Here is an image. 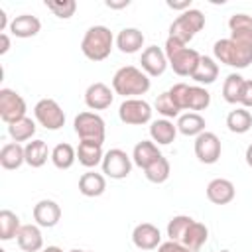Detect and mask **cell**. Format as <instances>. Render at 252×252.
<instances>
[{
	"label": "cell",
	"mask_w": 252,
	"mask_h": 252,
	"mask_svg": "<svg viewBox=\"0 0 252 252\" xmlns=\"http://www.w3.org/2000/svg\"><path fill=\"white\" fill-rule=\"evenodd\" d=\"M220 252H230V250H220Z\"/></svg>",
	"instance_id": "f907efd6"
},
{
	"label": "cell",
	"mask_w": 252,
	"mask_h": 252,
	"mask_svg": "<svg viewBox=\"0 0 252 252\" xmlns=\"http://www.w3.org/2000/svg\"><path fill=\"white\" fill-rule=\"evenodd\" d=\"M199 59H201V53L199 51H195L191 47H183L173 57H169L167 63H169V67L173 69L175 75H179V77H191L193 71H195V67H197V63H199Z\"/></svg>",
	"instance_id": "4fadbf2b"
},
{
	"label": "cell",
	"mask_w": 252,
	"mask_h": 252,
	"mask_svg": "<svg viewBox=\"0 0 252 252\" xmlns=\"http://www.w3.org/2000/svg\"><path fill=\"white\" fill-rule=\"evenodd\" d=\"M6 28H10V24H8V16H6V12L0 8V32L4 33Z\"/></svg>",
	"instance_id": "bcb514c9"
},
{
	"label": "cell",
	"mask_w": 252,
	"mask_h": 252,
	"mask_svg": "<svg viewBox=\"0 0 252 252\" xmlns=\"http://www.w3.org/2000/svg\"><path fill=\"white\" fill-rule=\"evenodd\" d=\"M244 158H246V163H248V167H252V144L246 148V154H244Z\"/></svg>",
	"instance_id": "7dc6e473"
},
{
	"label": "cell",
	"mask_w": 252,
	"mask_h": 252,
	"mask_svg": "<svg viewBox=\"0 0 252 252\" xmlns=\"http://www.w3.org/2000/svg\"><path fill=\"white\" fill-rule=\"evenodd\" d=\"M240 104H242V108H252V79L244 81L242 94H240Z\"/></svg>",
	"instance_id": "b9f144b4"
},
{
	"label": "cell",
	"mask_w": 252,
	"mask_h": 252,
	"mask_svg": "<svg viewBox=\"0 0 252 252\" xmlns=\"http://www.w3.org/2000/svg\"><path fill=\"white\" fill-rule=\"evenodd\" d=\"M102 146L100 144H93V142H79L77 146V159L81 165L85 167H96L98 163H102Z\"/></svg>",
	"instance_id": "cb8c5ba5"
},
{
	"label": "cell",
	"mask_w": 252,
	"mask_h": 252,
	"mask_svg": "<svg viewBox=\"0 0 252 252\" xmlns=\"http://www.w3.org/2000/svg\"><path fill=\"white\" fill-rule=\"evenodd\" d=\"M205 28V16L201 10L189 8L185 12H181V16H177L171 26H169V37H175L179 41H183L185 45L197 35V32H201Z\"/></svg>",
	"instance_id": "277c9868"
},
{
	"label": "cell",
	"mask_w": 252,
	"mask_h": 252,
	"mask_svg": "<svg viewBox=\"0 0 252 252\" xmlns=\"http://www.w3.org/2000/svg\"><path fill=\"white\" fill-rule=\"evenodd\" d=\"M165 4H167L171 10H183V12L191 8V0H181V2H173V0H167Z\"/></svg>",
	"instance_id": "7bdbcfd3"
},
{
	"label": "cell",
	"mask_w": 252,
	"mask_h": 252,
	"mask_svg": "<svg viewBox=\"0 0 252 252\" xmlns=\"http://www.w3.org/2000/svg\"><path fill=\"white\" fill-rule=\"evenodd\" d=\"M193 219L187 217V215H177L173 217L169 222H167V236L169 240H175V242H181L183 240V234L187 232V228L191 226Z\"/></svg>",
	"instance_id": "8d00e7d4"
},
{
	"label": "cell",
	"mask_w": 252,
	"mask_h": 252,
	"mask_svg": "<svg viewBox=\"0 0 252 252\" xmlns=\"http://www.w3.org/2000/svg\"><path fill=\"white\" fill-rule=\"evenodd\" d=\"M173 98V102L179 106V110H187V100H189V85L185 83H177L167 91Z\"/></svg>",
	"instance_id": "ab89813d"
},
{
	"label": "cell",
	"mask_w": 252,
	"mask_h": 252,
	"mask_svg": "<svg viewBox=\"0 0 252 252\" xmlns=\"http://www.w3.org/2000/svg\"><path fill=\"white\" fill-rule=\"evenodd\" d=\"M132 242L140 250H156L161 244L159 228L152 222H140L132 230Z\"/></svg>",
	"instance_id": "7c38bea8"
},
{
	"label": "cell",
	"mask_w": 252,
	"mask_h": 252,
	"mask_svg": "<svg viewBox=\"0 0 252 252\" xmlns=\"http://www.w3.org/2000/svg\"><path fill=\"white\" fill-rule=\"evenodd\" d=\"M114 45V35L106 26H91L81 41V51L91 61H104Z\"/></svg>",
	"instance_id": "3957f363"
},
{
	"label": "cell",
	"mask_w": 252,
	"mask_h": 252,
	"mask_svg": "<svg viewBox=\"0 0 252 252\" xmlns=\"http://www.w3.org/2000/svg\"><path fill=\"white\" fill-rule=\"evenodd\" d=\"M244 77L238 73H230L224 83H222V98L228 104H240V94H242V87H244Z\"/></svg>",
	"instance_id": "f546056e"
},
{
	"label": "cell",
	"mask_w": 252,
	"mask_h": 252,
	"mask_svg": "<svg viewBox=\"0 0 252 252\" xmlns=\"http://www.w3.org/2000/svg\"><path fill=\"white\" fill-rule=\"evenodd\" d=\"M104 4H106L108 8H112V10H120V8L130 6V0H106Z\"/></svg>",
	"instance_id": "ee69618b"
},
{
	"label": "cell",
	"mask_w": 252,
	"mask_h": 252,
	"mask_svg": "<svg viewBox=\"0 0 252 252\" xmlns=\"http://www.w3.org/2000/svg\"><path fill=\"white\" fill-rule=\"evenodd\" d=\"M33 116L45 130H59L65 124V112L53 98L37 100V104L33 106Z\"/></svg>",
	"instance_id": "52a82bcc"
},
{
	"label": "cell",
	"mask_w": 252,
	"mask_h": 252,
	"mask_svg": "<svg viewBox=\"0 0 252 252\" xmlns=\"http://www.w3.org/2000/svg\"><path fill=\"white\" fill-rule=\"evenodd\" d=\"M211 104V94L205 87H189V100H187V110H205Z\"/></svg>",
	"instance_id": "d590c367"
},
{
	"label": "cell",
	"mask_w": 252,
	"mask_h": 252,
	"mask_svg": "<svg viewBox=\"0 0 252 252\" xmlns=\"http://www.w3.org/2000/svg\"><path fill=\"white\" fill-rule=\"evenodd\" d=\"M150 136H152V142L154 144H159V146H167L175 140L177 136V124H173L171 120L167 118H161V120H154L150 124Z\"/></svg>",
	"instance_id": "d6986e66"
},
{
	"label": "cell",
	"mask_w": 252,
	"mask_h": 252,
	"mask_svg": "<svg viewBox=\"0 0 252 252\" xmlns=\"http://www.w3.org/2000/svg\"><path fill=\"white\" fill-rule=\"evenodd\" d=\"M8 134L14 142H26V140H32L33 134H35V122L30 118V116H24L12 124H8Z\"/></svg>",
	"instance_id": "d6a6232c"
},
{
	"label": "cell",
	"mask_w": 252,
	"mask_h": 252,
	"mask_svg": "<svg viewBox=\"0 0 252 252\" xmlns=\"http://www.w3.org/2000/svg\"><path fill=\"white\" fill-rule=\"evenodd\" d=\"M150 87V77L134 65L120 67L112 77V91L124 98H136L138 94H146Z\"/></svg>",
	"instance_id": "6da1fadb"
},
{
	"label": "cell",
	"mask_w": 252,
	"mask_h": 252,
	"mask_svg": "<svg viewBox=\"0 0 252 252\" xmlns=\"http://www.w3.org/2000/svg\"><path fill=\"white\" fill-rule=\"evenodd\" d=\"M177 132L183 136H199L205 132V118L199 112H187L177 118Z\"/></svg>",
	"instance_id": "83f0119b"
},
{
	"label": "cell",
	"mask_w": 252,
	"mask_h": 252,
	"mask_svg": "<svg viewBox=\"0 0 252 252\" xmlns=\"http://www.w3.org/2000/svg\"><path fill=\"white\" fill-rule=\"evenodd\" d=\"M213 53L220 63H224L228 67L246 69L252 63V41L224 37V39L215 41Z\"/></svg>",
	"instance_id": "7a4b0ae2"
},
{
	"label": "cell",
	"mask_w": 252,
	"mask_h": 252,
	"mask_svg": "<svg viewBox=\"0 0 252 252\" xmlns=\"http://www.w3.org/2000/svg\"><path fill=\"white\" fill-rule=\"evenodd\" d=\"M112 100H114V91L104 83H93L85 91V104L91 110H104L112 104Z\"/></svg>",
	"instance_id": "5bb4252c"
},
{
	"label": "cell",
	"mask_w": 252,
	"mask_h": 252,
	"mask_svg": "<svg viewBox=\"0 0 252 252\" xmlns=\"http://www.w3.org/2000/svg\"><path fill=\"white\" fill-rule=\"evenodd\" d=\"M8 49H10V37H8V33L4 32V33H0V55L8 53Z\"/></svg>",
	"instance_id": "f6af8a7d"
},
{
	"label": "cell",
	"mask_w": 252,
	"mask_h": 252,
	"mask_svg": "<svg viewBox=\"0 0 252 252\" xmlns=\"http://www.w3.org/2000/svg\"><path fill=\"white\" fill-rule=\"evenodd\" d=\"M144 45V33L138 28H124L116 35V47L122 53H136Z\"/></svg>",
	"instance_id": "ffe728a7"
},
{
	"label": "cell",
	"mask_w": 252,
	"mask_h": 252,
	"mask_svg": "<svg viewBox=\"0 0 252 252\" xmlns=\"http://www.w3.org/2000/svg\"><path fill=\"white\" fill-rule=\"evenodd\" d=\"M226 126L232 134H244L252 128V114L242 106L236 110H230L226 116Z\"/></svg>",
	"instance_id": "1f68e13d"
},
{
	"label": "cell",
	"mask_w": 252,
	"mask_h": 252,
	"mask_svg": "<svg viewBox=\"0 0 252 252\" xmlns=\"http://www.w3.org/2000/svg\"><path fill=\"white\" fill-rule=\"evenodd\" d=\"M45 6L61 20H69L77 10L75 0H45Z\"/></svg>",
	"instance_id": "f35d334b"
},
{
	"label": "cell",
	"mask_w": 252,
	"mask_h": 252,
	"mask_svg": "<svg viewBox=\"0 0 252 252\" xmlns=\"http://www.w3.org/2000/svg\"><path fill=\"white\" fill-rule=\"evenodd\" d=\"M73 126H75V132H77L81 142H93V144L102 146L104 136H106V126H104V120L96 112L77 114Z\"/></svg>",
	"instance_id": "5b68a950"
},
{
	"label": "cell",
	"mask_w": 252,
	"mask_h": 252,
	"mask_svg": "<svg viewBox=\"0 0 252 252\" xmlns=\"http://www.w3.org/2000/svg\"><path fill=\"white\" fill-rule=\"evenodd\" d=\"M69 252H93V250H79V248H73V250H69Z\"/></svg>",
	"instance_id": "681fc988"
},
{
	"label": "cell",
	"mask_w": 252,
	"mask_h": 252,
	"mask_svg": "<svg viewBox=\"0 0 252 252\" xmlns=\"http://www.w3.org/2000/svg\"><path fill=\"white\" fill-rule=\"evenodd\" d=\"M140 63H142V71L148 75V77H159L165 73L167 69V57L163 53L161 47L158 45H150L142 51V57H140Z\"/></svg>",
	"instance_id": "8fae6325"
},
{
	"label": "cell",
	"mask_w": 252,
	"mask_h": 252,
	"mask_svg": "<svg viewBox=\"0 0 252 252\" xmlns=\"http://www.w3.org/2000/svg\"><path fill=\"white\" fill-rule=\"evenodd\" d=\"M24 152H26V163L30 167H41L47 158H51V152L47 148V144L43 140H32L24 146Z\"/></svg>",
	"instance_id": "484cf974"
},
{
	"label": "cell",
	"mask_w": 252,
	"mask_h": 252,
	"mask_svg": "<svg viewBox=\"0 0 252 252\" xmlns=\"http://www.w3.org/2000/svg\"><path fill=\"white\" fill-rule=\"evenodd\" d=\"M234 195H236V189L228 179L217 177L207 185V199L215 205H228L234 199Z\"/></svg>",
	"instance_id": "2e32d148"
},
{
	"label": "cell",
	"mask_w": 252,
	"mask_h": 252,
	"mask_svg": "<svg viewBox=\"0 0 252 252\" xmlns=\"http://www.w3.org/2000/svg\"><path fill=\"white\" fill-rule=\"evenodd\" d=\"M41 252H63L59 246H47V248H43Z\"/></svg>",
	"instance_id": "c3c4849f"
},
{
	"label": "cell",
	"mask_w": 252,
	"mask_h": 252,
	"mask_svg": "<svg viewBox=\"0 0 252 252\" xmlns=\"http://www.w3.org/2000/svg\"><path fill=\"white\" fill-rule=\"evenodd\" d=\"M230 37L252 41V16L248 14H232L228 20Z\"/></svg>",
	"instance_id": "f1b7e54d"
},
{
	"label": "cell",
	"mask_w": 252,
	"mask_h": 252,
	"mask_svg": "<svg viewBox=\"0 0 252 252\" xmlns=\"http://www.w3.org/2000/svg\"><path fill=\"white\" fill-rule=\"evenodd\" d=\"M217 77H219V65L215 63V59L207 57V55H201L191 79L199 85H211V83L217 81Z\"/></svg>",
	"instance_id": "603a6c76"
},
{
	"label": "cell",
	"mask_w": 252,
	"mask_h": 252,
	"mask_svg": "<svg viewBox=\"0 0 252 252\" xmlns=\"http://www.w3.org/2000/svg\"><path fill=\"white\" fill-rule=\"evenodd\" d=\"M61 219V207L53 199H41L33 205V220L37 226L51 228Z\"/></svg>",
	"instance_id": "9a60e30c"
},
{
	"label": "cell",
	"mask_w": 252,
	"mask_h": 252,
	"mask_svg": "<svg viewBox=\"0 0 252 252\" xmlns=\"http://www.w3.org/2000/svg\"><path fill=\"white\" fill-rule=\"evenodd\" d=\"M154 106H156V110L163 116V118H175V116H179V106L173 102V98H171V94L165 91V93H161L158 98H156V102H154Z\"/></svg>",
	"instance_id": "74e56055"
},
{
	"label": "cell",
	"mask_w": 252,
	"mask_h": 252,
	"mask_svg": "<svg viewBox=\"0 0 252 252\" xmlns=\"http://www.w3.org/2000/svg\"><path fill=\"white\" fill-rule=\"evenodd\" d=\"M161 156V152L158 150V144L150 142V140H142L134 146V152H132V161L140 167V169H146L150 163H154L158 158Z\"/></svg>",
	"instance_id": "44dd1931"
},
{
	"label": "cell",
	"mask_w": 252,
	"mask_h": 252,
	"mask_svg": "<svg viewBox=\"0 0 252 252\" xmlns=\"http://www.w3.org/2000/svg\"><path fill=\"white\" fill-rule=\"evenodd\" d=\"M158 252H191L185 244L181 242H175V240H167V242H161L158 246Z\"/></svg>",
	"instance_id": "60d3db41"
},
{
	"label": "cell",
	"mask_w": 252,
	"mask_h": 252,
	"mask_svg": "<svg viewBox=\"0 0 252 252\" xmlns=\"http://www.w3.org/2000/svg\"><path fill=\"white\" fill-rule=\"evenodd\" d=\"M169 173H171V165H169L167 158H163V156H159L154 163H150V165L144 169L146 179L152 181V183H163V181H167Z\"/></svg>",
	"instance_id": "e575fe53"
},
{
	"label": "cell",
	"mask_w": 252,
	"mask_h": 252,
	"mask_svg": "<svg viewBox=\"0 0 252 252\" xmlns=\"http://www.w3.org/2000/svg\"><path fill=\"white\" fill-rule=\"evenodd\" d=\"M22 163H26V152L18 142L4 144L0 150V165L4 169H18Z\"/></svg>",
	"instance_id": "d4e9b609"
},
{
	"label": "cell",
	"mask_w": 252,
	"mask_h": 252,
	"mask_svg": "<svg viewBox=\"0 0 252 252\" xmlns=\"http://www.w3.org/2000/svg\"><path fill=\"white\" fill-rule=\"evenodd\" d=\"M75 159H77V150L71 144H67V142L57 144L51 150V161H53V165L57 169H69V167H73Z\"/></svg>",
	"instance_id": "4dcf8cb0"
},
{
	"label": "cell",
	"mask_w": 252,
	"mask_h": 252,
	"mask_svg": "<svg viewBox=\"0 0 252 252\" xmlns=\"http://www.w3.org/2000/svg\"><path fill=\"white\" fill-rule=\"evenodd\" d=\"M26 100L12 89H0V118L6 124H12L26 116Z\"/></svg>",
	"instance_id": "9c48e42d"
},
{
	"label": "cell",
	"mask_w": 252,
	"mask_h": 252,
	"mask_svg": "<svg viewBox=\"0 0 252 252\" xmlns=\"http://www.w3.org/2000/svg\"><path fill=\"white\" fill-rule=\"evenodd\" d=\"M20 228H22L20 217L12 213L10 209H2L0 211V240H12L14 236H18Z\"/></svg>",
	"instance_id": "836d02e7"
},
{
	"label": "cell",
	"mask_w": 252,
	"mask_h": 252,
	"mask_svg": "<svg viewBox=\"0 0 252 252\" xmlns=\"http://www.w3.org/2000/svg\"><path fill=\"white\" fill-rule=\"evenodd\" d=\"M132 171V158L120 150V148H112L104 154L102 158V173L110 179H124L128 177Z\"/></svg>",
	"instance_id": "ba28073f"
},
{
	"label": "cell",
	"mask_w": 252,
	"mask_h": 252,
	"mask_svg": "<svg viewBox=\"0 0 252 252\" xmlns=\"http://www.w3.org/2000/svg\"><path fill=\"white\" fill-rule=\"evenodd\" d=\"M152 106L142 98H124L118 108V118L128 126H144L152 120Z\"/></svg>",
	"instance_id": "8992f818"
},
{
	"label": "cell",
	"mask_w": 252,
	"mask_h": 252,
	"mask_svg": "<svg viewBox=\"0 0 252 252\" xmlns=\"http://www.w3.org/2000/svg\"><path fill=\"white\" fill-rule=\"evenodd\" d=\"M16 240L24 252H41L43 250V236H41V230L37 224H22Z\"/></svg>",
	"instance_id": "ac0fdd59"
},
{
	"label": "cell",
	"mask_w": 252,
	"mask_h": 252,
	"mask_svg": "<svg viewBox=\"0 0 252 252\" xmlns=\"http://www.w3.org/2000/svg\"><path fill=\"white\" fill-rule=\"evenodd\" d=\"M10 33L16 35V37H22V39H28V37H33L39 33L41 30V22L37 16H32V14H20L16 16L12 22H10Z\"/></svg>",
	"instance_id": "e0dca14e"
},
{
	"label": "cell",
	"mask_w": 252,
	"mask_h": 252,
	"mask_svg": "<svg viewBox=\"0 0 252 252\" xmlns=\"http://www.w3.org/2000/svg\"><path fill=\"white\" fill-rule=\"evenodd\" d=\"M106 189V179L102 173L87 171L79 177V191L85 197H100Z\"/></svg>",
	"instance_id": "7402d4cb"
},
{
	"label": "cell",
	"mask_w": 252,
	"mask_h": 252,
	"mask_svg": "<svg viewBox=\"0 0 252 252\" xmlns=\"http://www.w3.org/2000/svg\"><path fill=\"white\" fill-rule=\"evenodd\" d=\"M220 152H222L220 140H219V136L215 132H207L205 130L203 134H199L195 138V156H197V159L201 163H207V165L217 163L219 158H220Z\"/></svg>",
	"instance_id": "30bf717a"
},
{
	"label": "cell",
	"mask_w": 252,
	"mask_h": 252,
	"mask_svg": "<svg viewBox=\"0 0 252 252\" xmlns=\"http://www.w3.org/2000/svg\"><path fill=\"white\" fill-rule=\"evenodd\" d=\"M207 238H209V228H207L203 222L193 220V222H191V226L187 228V232L183 234L181 244H185L191 252H197V250H201V248H203V244L207 242Z\"/></svg>",
	"instance_id": "4316f807"
}]
</instances>
